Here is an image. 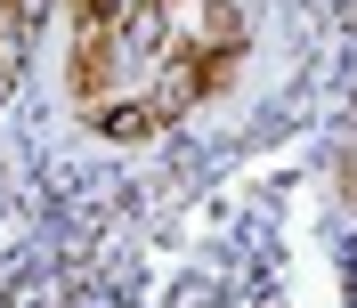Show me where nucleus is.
<instances>
[{
  "mask_svg": "<svg viewBox=\"0 0 357 308\" xmlns=\"http://www.w3.org/2000/svg\"><path fill=\"white\" fill-rule=\"evenodd\" d=\"M98 130L106 138H146V130H162V114H155V98H122V106H98Z\"/></svg>",
  "mask_w": 357,
  "mask_h": 308,
  "instance_id": "f257e3e1",
  "label": "nucleus"
}]
</instances>
